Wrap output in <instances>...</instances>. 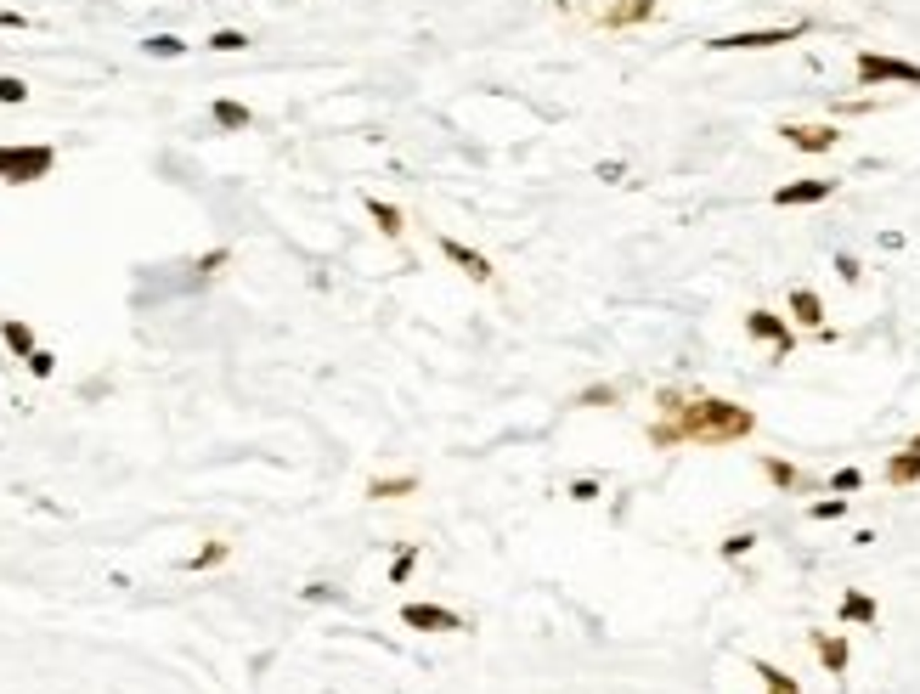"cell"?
Segmentation results:
<instances>
[{
  "instance_id": "cell-1",
  "label": "cell",
  "mask_w": 920,
  "mask_h": 694,
  "mask_svg": "<svg viewBox=\"0 0 920 694\" xmlns=\"http://www.w3.org/2000/svg\"><path fill=\"white\" fill-rule=\"evenodd\" d=\"M745 435H757V412L722 395H683L661 390V418L649 423V446L672 452V446H734Z\"/></svg>"
},
{
  "instance_id": "cell-2",
  "label": "cell",
  "mask_w": 920,
  "mask_h": 694,
  "mask_svg": "<svg viewBox=\"0 0 920 694\" xmlns=\"http://www.w3.org/2000/svg\"><path fill=\"white\" fill-rule=\"evenodd\" d=\"M57 170V147L35 142V147H0V181L6 187H35Z\"/></svg>"
},
{
  "instance_id": "cell-3",
  "label": "cell",
  "mask_w": 920,
  "mask_h": 694,
  "mask_svg": "<svg viewBox=\"0 0 920 694\" xmlns=\"http://www.w3.org/2000/svg\"><path fill=\"white\" fill-rule=\"evenodd\" d=\"M859 85H920V62L904 57H881V51H859Z\"/></svg>"
},
{
  "instance_id": "cell-4",
  "label": "cell",
  "mask_w": 920,
  "mask_h": 694,
  "mask_svg": "<svg viewBox=\"0 0 920 694\" xmlns=\"http://www.w3.org/2000/svg\"><path fill=\"white\" fill-rule=\"evenodd\" d=\"M808 35V23H785V28H745V35H717L706 51H768V46H791Z\"/></svg>"
},
{
  "instance_id": "cell-5",
  "label": "cell",
  "mask_w": 920,
  "mask_h": 694,
  "mask_svg": "<svg viewBox=\"0 0 920 694\" xmlns=\"http://www.w3.org/2000/svg\"><path fill=\"white\" fill-rule=\"evenodd\" d=\"M401 626H412V633H464V615L446 604H407Z\"/></svg>"
},
{
  "instance_id": "cell-6",
  "label": "cell",
  "mask_w": 920,
  "mask_h": 694,
  "mask_svg": "<svg viewBox=\"0 0 920 694\" xmlns=\"http://www.w3.org/2000/svg\"><path fill=\"white\" fill-rule=\"evenodd\" d=\"M779 136L791 142L797 153H830L841 142V130L836 124H779Z\"/></svg>"
},
{
  "instance_id": "cell-7",
  "label": "cell",
  "mask_w": 920,
  "mask_h": 694,
  "mask_svg": "<svg viewBox=\"0 0 920 694\" xmlns=\"http://www.w3.org/2000/svg\"><path fill=\"white\" fill-rule=\"evenodd\" d=\"M745 334H751V339H768L779 361L791 356V345H797L791 327H785V316H774V311H751V316H745Z\"/></svg>"
},
{
  "instance_id": "cell-8",
  "label": "cell",
  "mask_w": 920,
  "mask_h": 694,
  "mask_svg": "<svg viewBox=\"0 0 920 694\" xmlns=\"http://www.w3.org/2000/svg\"><path fill=\"white\" fill-rule=\"evenodd\" d=\"M441 254L452 260L464 277H475V283H491V260L480 254V249H469V243H457V238H441Z\"/></svg>"
},
{
  "instance_id": "cell-9",
  "label": "cell",
  "mask_w": 920,
  "mask_h": 694,
  "mask_svg": "<svg viewBox=\"0 0 920 694\" xmlns=\"http://www.w3.org/2000/svg\"><path fill=\"white\" fill-rule=\"evenodd\" d=\"M830 192H836V181H791V187L774 192V204L779 209H802V204H825Z\"/></svg>"
},
{
  "instance_id": "cell-10",
  "label": "cell",
  "mask_w": 920,
  "mask_h": 694,
  "mask_svg": "<svg viewBox=\"0 0 920 694\" xmlns=\"http://www.w3.org/2000/svg\"><path fill=\"white\" fill-rule=\"evenodd\" d=\"M655 17V0H615V6H604V28H633V23H649Z\"/></svg>"
},
{
  "instance_id": "cell-11",
  "label": "cell",
  "mask_w": 920,
  "mask_h": 694,
  "mask_svg": "<svg viewBox=\"0 0 920 694\" xmlns=\"http://www.w3.org/2000/svg\"><path fill=\"white\" fill-rule=\"evenodd\" d=\"M813 649H818V660H825V672H830V678H841V672H847L852 649H847V638H841V633H813Z\"/></svg>"
},
{
  "instance_id": "cell-12",
  "label": "cell",
  "mask_w": 920,
  "mask_h": 694,
  "mask_svg": "<svg viewBox=\"0 0 920 694\" xmlns=\"http://www.w3.org/2000/svg\"><path fill=\"white\" fill-rule=\"evenodd\" d=\"M0 339H6V350H12V356H23V361L40 350V345H35V327H28L23 316H6V322H0Z\"/></svg>"
},
{
  "instance_id": "cell-13",
  "label": "cell",
  "mask_w": 920,
  "mask_h": 694,
  "mask_svg": "<svg viewBox=\"0 0 920 694\" xmlns=\"http://www.w3.org/2000/svg\"><path fill=\"white\" fill-rule=\"evenodd\" d=\"M915 480H920V452L915 446L886 457V486H915Z\"/></svg>"
},
{
  "instance_id": "cell-14",
  "label": "cell",
  "mask_w": 920,
  "mask_h": 694,
  "mask_svg": "<svg viewBox=\"0 0 920 694\" xmlns=\"http://www.w3.org/2000/svg\"><path fill=\"white\" fill-rule=\"evenodd\" d=\"M791 316L802 327H818V322H825V300H818L813 288H791Z\"/></svg>"
},
{
  "instance_id": "cell-15",
  "label": "cell",
  "mask_w": 920,
  "mask_h": 694,
  "mask_svg": "<svg viewBox=\"0 0 920 694\" xmlns=\"http://www.w3.org/2000/svg\"><path fill=\"white\" fill-rule=\"evenodd\" d=\"M209 119H215L220 130H249V124H254V113H249L243 102H232V96H220V102H209Z\"/></svg>"
},
{
  "instance_id": "cell-16",
  "label": "cell",
  "mask_w": 920,
  "mask_h": 694,
  "mask_svg": "<svg viewBox=\"0 0 920 694\" xmlns=\"http://www.w3.org/2000/svg\"><path fill=\"white\" fill-rule=\"evenodd\" d=\"M368 215H373V226L384 231V238H401V231H407L401 209H396V204H384V198H368Z\"/></svg>"
},
{
  "instance_id": "cell-17",
  "label": "cell",
  "mask_w": 920,
  "mask_h": 694,
  "mask_svg": "<svg viewBox=\"0 0 920 694\" xmlns=\"http://www.w3.org/2000/svg\"><path fill=\"white\" fill-rule=\"evenodd\" d=\"M412 491H418V480H412V475H396V480H368V497H373V503L412 497Z\"/></svg>"
},
{
  "instance_id": "cell-18",
  "label": "cell",
  "mask_w": 920,
  "mask_h": 694,
  "mask_svg": "<svg viewBox=\"0 0 920 694\" xmlns=\"http://www.w3.org/2000/svg\"><path fill=\"white\" fill-rule=\"evenodd\" d=\"M841 621L870 626V621H875V599H870V593H841Z\"/></svg>"
},
{
  "instance_id": "cell-19",
  "label": "cell",
  "mask_w": 920,
  "mask_h": 694,
  "mask_svg": "<svg viewBox=\"0 0 920 694\" xmlns=\"http://www.w3.org/2000/svg\"><path fill=\"white\" fill-rule=\"evenodd\" d=\"M757 678H763V689H768V694H802V683H797L791 672L768 667V660H757Z\"/></svg>"
},
{
  "instance_id": "cell-20",
  "label": "cell",
  "mask_w": 920,
  "mask_h": 694,
  "mask_svg": "<svg viewBox=\"0 0 920 694\" xmlns=\"http://www.w3.org/2000/svg\"><path fill=\"white\" fill-rule=\"evenodd\" d=\"M763 475H768V480H774L779 491H797V486H808V480H802V475H797V469H791V463H785V457H763Z\"/></svg>"
},
{
  "instance_id": "cell-21",
  "label": "cell",
  "mask_w": 920,
  "mask_h": 694,
  "mask_svg": "<svg viewBox=\"0 0 920 694\" xmlns=\"http://www.w3.org/2000/svg\"><path fill=\"white\" fill-rule=\"evenodd\" d=\"M226 553H232L226 542H209V548H198V553L187 559V571H215V565H226Z\"/></svg>"
},
{
  "instance_id": "cell-22",
  "label": "cell",
  "mask_w": 920,
  "mask_h": 694,
  "mask_svg": "<svg viewBox=\"0 0 920 694\" xmlns=\"http://www.w3.org/2000/svg\"><path fill=\"white\" fill-rule=\"evenodd\" d=\"M142 51H147V57H181V51H187V40H176V35H147V40H142Z\"/></svg>"
},
{
  "instance_id": "cell-23",
  "label": "cell",
  "mask_w": 920,
  "mask_h": 694,
  "mask_svg": "<svg viewBox=\"0 0 920 694\" xmlns=\"http://www.w3.org/2000/svg\"><path fill=\"white\" fill-rule=\"evenodd\" d=\"M17 102H28V85L17 74H0V108H17Z\"/></svg>"
},
{
  "instance_id": "cell-24",
  "label": "cell",
  "mask_w": 920,
  "mask_h": 694,
  "mask_svg": "<svg viewBox=\"0 0 920 694\" xmlns=\"http://www.w3.org/2000/svg\"><path fill=\"white\" fill-rule=\"evenodd\" d=\"M243 46H249L243 28H215V35H209V51H243Z\"/></svg>"
},
{
  "instance_id": "cell-25",
  "label": "cell",
  "mask_w": 920,
  "mask_h": 694,
  "mask_svg": "<svg viewBox=\"0 0 920 694\" xmlns=\"http://www.w3.org/2000/svg\"><path fill=\"white\" fill-rule=\"evenodd\" d=\"M610 401H621V390H610V384H594L576 395V407H610Z\"/></svg>"
},
{
  "instance_id": "cell-26",
  "label": "cell",
  "mask_w": 920,
  "mask_h": 694,
  "mask_svg": "<svg viewBox=\"0 0 920 694\" xmlns=\"http://www.w3.org/2000/svg\"><path fill=\"white\" fill-rule=\"evenodd\" d=\"M751 548H757V537H751V531H734L729 542H722V559H745Z\"/></svg>"
},
{
  "instance_id": "cell-27",
  "label": "cell",
  "mask_w": 920,
  "mask_h": 694,
  "mask_svg": "<svg viewBox=\"0 0 920 694\" xmlns=\"http://www.w3.org/2000/svg\"><path fill=\"white\" fill-rule=\"evenodd\" d=\"M412 565H418V548H401V559H396V565H390V582L401 587V582L412 576Z\"/></svg>"
},
{
  "instance_id": "cell-28",
  "label": "cell",
  "mask_w": 920,
  "mask_h": 694,
  "mask_svg": "<svg viewBox=\"0 0 920 694\" xmlns=\"http://www.w3.org/2000/svg\"><path fill=\"white\" fill-rule=\"evenodd\" d=\"M28 373H35V379H51V373H57V356H51V350H35V356H28Z\"/></svg>"
},
{
  "instance_id": "cell-29",
  "label": "cell",
  "mask_w": 920,
  "mask_h": 694,
  "mask_svg": "<svg viewBox=\"0 0 920 694\" xmlns=\"http://www.w3.org/2000/svg\"><path fill=\"white\" fill-rule=\"evenodd\" d=\"M847 514V497H825V503H813V519H841Z\"/></svg>"
},
{
  "instance_id": "cell-30",
  "label": "cell",
  "mask_w": 920,
  "mask_h": 694,
  "mask_svg": "<svg viewBox=\"0 0 920 694\" xmlns=\"http://www.w3.org/2000/svg\"><path fill=\"white\" fill-rule=\"evenodd\" d=\"M830 486H836V491H859V486H864V475H859V469H836V475H830Z\"/></svg>"
},
{
  "instance_id": "cell-31",
  "label": "cell",
  "mask_w": 920,
  "mask_h": 694,
  "mask_svg": "<svg viewBox=\"0 0 920 694\" xmlns=\"http://www.w3.org/2000/svg\"><path fill=\"white\" fill-rule=\"evenodd\" d=\"M226 260H232V254H226V249H215V254H204V260H198V277H215V272L226 266Z\"/></svg>"
},
{
  "instance_id": "cell-32",
  "label": "cell",
  "mask_w": 920,
  "mask_h": 694,
  "mask_svg": "<svg viewBox=\"0 0 920 694\" xmlns=\"http://www.w3.org/2000/svg\"><path fill=\"white\" fill-rule=\"evenodd\" d=\"M571 497H576V503H594V497H599V480H576Z\"/></svg>"
},
{
  "instance_id": "cell-33",
  "label": "cell",
  "mask_w": 920,
  "mask_h": 694,
  "mask_svg": "<svg viewBox=\"0 0 920 694\" xmlns=\"http://www.w3.org/2000/svg\"><path fill=\"white\" fill-rule=\"evenodd\" d=\"M836 272H841V283H859V260L841 254V260H836Z\"/></svg>"
},
{
  "instance_id": "cell-34",
  "label": "cell",
  "mask_w": 920,
  "mask_h": 694,
  "mask_svg": "<svg viewBox=\"0 0 920 694\" xmlns=\"http://www.w3.org/2000/svg\"><path fill=\"white\" fill-rule=\"evenodd\" d=\"M305 599H311V604H322V599H339V593L327 587V582H311V587H305Z\"/></svg>"
},
{
  "instance_id": "cell-35",
  "label": "cell",
  "mask_w": 920,
  "mask_h": 694,
  "mask_svg": "<svg viewBox=\"0 0 920 694\" xmlns=\"http://www.w3.org/2000/svg\"><path fill=\"white\" fill-rule=\"evenodd\" d=\"M23 23H28L23 12H0V28H23Z\"/></svg>"
},
{
  "instance_id": "cell-36",
  "label": "cell",
  "mask_w": 920,
  "mask_h": 694,
  "mask_svg": "<svg viewBox=\"0 0 920 694\" xmlns=\"http://www.w3.org/2000/svg\"><path fill=\"white\" fill-rule=\"evenodd\" d=\"M909 446H915V452H920V435H915V441H909Z\"/></svg>"
}]
</instances>
